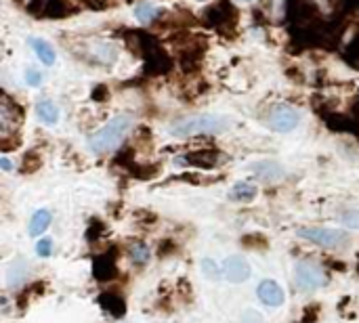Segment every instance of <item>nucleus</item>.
<instances>
[{
    "label": "nucleus",
    "instance_id": "nucleus-21",
    "mask_svg": "<svg viewBox=\"0 0 359 323\" xmlns=\"http://www.w3.org/2000/svg\"><path fill=\"white\" fill-rule=\"evenodd\" d=\"M158 15H160V8H156V6L149 4V2H139V4L135 6V17H137L141 23H151Z\"/></svg>",
    "mask_w": 359,
    "mask_h": 323
},
{
    "label": "nucleus",
    "instance_id": "nucleus-6",
    "mask_svg": "<svg viewBox=\"0 0 359 323\" xmlns=\"http://www.w3.org/2000/svg\"><path fill=\"white\" fill-rule=\"evenodd\" d=\"M225 160H227V156L223 151L206 147V149H196V151H189L185 156H179L177 164H191L198 168H217V166L225 164Z\"/></svg>",
    "mask_w": 359,
    "mask_h": 323
},
{
    "label": "nucleus",
    "instance_id": "nucleus-13",
    "mask_svg": "<svg viewBox=\"0 0 359 323\" xmlns=\"http://www.w3.org/2000/svg\"><path fill=\"white\" fill-rule=\"evenodd\" d=\"M114 261H116V252H114V250L103 252L101 256L95 259V277H97L99 282H109V280L116 275L118 267H116Z\"/></svg>",
    "mask_w": 359,
    "mask_h": 323
},
{
    "label": "nucleus",
    "instance_id": "nucleus-31",
    "mask_svg": "<svg viewBox=\"0 0 359 323\" xmlns=\"http://www.w3.org/2000/svg\"><path fill=\"white\" fill-rule=\"evenodd\" d=\"M0 162H2V168H4V170H11V162H8L6 158H2Z\"/></svg>",
    "mask_w": 359,
    "mask_h": 323
},
{
    "label": "nucleus",
    "instance_id": "nucleus-23",
    "mask_svg": "<svg viewBox=\"0 0 359 323\" xmlns=\"http://www.w3.org/2000/svg\"><path fill=\"white\" fill-rule=\"evenodd\" d=\"M38 168H40V156L34 153V151L25 153V156H23V162H21V166H19V170H21L23 174H32V172L38 170Z\"/></svg>",
    "mask_w": 359,
    "mask_h": 323
},
{
    "label": "nucleus",
    "instance_id": "nucleus-17",
    "mask_svg": "<svg viewBox=\"0 0 359 323\" xmlns=\"http://www.w3.org/2000/svg\"><path fill=\"white\" fill-rule=\"evenodd\" d=\"M36 116L44 124H57V120H59V111H57L55 103H50L48 99H42L36 103Z\"/></svg>",
    "mask_w": 359,
    "mask_h": 323
},
{
    "label": "nucleus",
    "instance_id": "nucleus-18",
    "mask_svg": "<svg viewBox=\"0 0 359 323\" xmlns=\"http://www.w3.org/2000/svg\"><path fill=\"white\" fill-rule=\"evenodd\" d=\"M29 44H32V48L36 50V55L40 57V61L44 65H53L55 63V50H53V46L48 42H44L42 38H32Z\"/></svg>",
    "mask_w": 359,
    "mask_h": 323
},
{
    "label": "nucleus",
    "instance_id": "nucleus-29",
    "mask_svg": "<svg viewBox=\"0 0 359 323\" xmlns=\"http://www.w3.org/2000/svg\"><path fill=\"white\" fill-rule=\"evenodd\" d=\"M25 80H27V84L29 86H40V82H42V76H40V71L38 69H27L25 71Z\"/></svg>",
    "mask_w": 359,
    "mask_h": 323
},
{
    "label": "nucleus",
    "instance_id": "nucleus-32",
    "mask_svg": "<svg viewBox=\"0 0 359 323\" xmlns=\"http://www.w3.org/2000/svg\"><path fill=\"white\" fill-rule=\"evenodd\" d=\"M242 2H250V0H242Z\"/></svg>",
    "mask_w": 359,
    "mask_h": 323
},
{
    "label": "nucleus",
    "instance_id": "nucleus-5",
    "mask_svg": "<svg viewBox=\"0 0 359 323\" xmlns=\"http://www.w3.org/2000/svg\"><path fill=\"white\" fill-rule=\"evenodd\" d=\"M297 233H299V238L313 242L318 246H324V248H341L349 240L345 231L328 229V227H305V229H299Z\"/></svg>",
    "mask_w": 359,
    "mask_h": 323
},
{
    "label": "nucleus",
    "instance_id": "nucleus-7",
    "mask_svg": "<svg viewBox=\"0 0 359 323\" xmlns=\"http://www.w3.org/2000/svg\"><path fill=\"white\" fill-rule=\"evenodd\" d=\"M23 120V111L21 107L11 101L8 95H2L0 99V128H2V139L8 137V135H15L19 124Z\"/></svg>",
    "mask_w": 359,
    "mask_h": 323
},
{
    "label": "nucleus",
    "instance_id": "nucleus-4",
    "mask_svg": "<svg viewBox=\"0 0 359 323\" xmlns=\"http://www.w3.org/2000/svg\"><path fill=\"white\" fill-rule=\"evenodd\" d=\"M294 277H297V286L305 292L320 290L328 284V277H326L322 265L313 263V261H301L294 269Z\"/></svg>",
    "mask_w": 359,
    "mask_h": 323
},
{
    "label": "nucleus",
    "instance_id": "nucleus-11",
    "mask_svg": "<svg viewBox=\"0 0 359 323\" xmlns=\"http://www.w3.org/2000/svg\"><path fill=\"white\" fill-rule=\"evenodd\" d=\"M250 170H252V174H257L265 183H278L286 174L284 166L280 162H273V160H261V162L252 164Z\"/></svg>",
    "mask_w": 359,
    "mask_h": 323
},
{
    "label": "nucleus",
    "instance_id": "nucleus-22",
    "mask_svg": "<svg viewBox=\"0 0 359 323\" xmlns=\"http://www.w3.org/2000/svg\"><path fill=\"white\" fill-rule=\"evenodd\" d=\"M149 248L145 246V244H141V242H135V244H130L128 246V256H130V261L133 263H137V265H145L147 261H149Z\"/></svg>",
    "mask_w": 359,
    "mask_h": 323
},
{
    "label": "nucleus",
    "instance_id": "nucleus-15",
    "mask_svg": "<svg viewBox=\"0 0 359 323\" xmlns=\"http://www.w3.org/2000/svg\"><path fill=\"white\" fill-rule=\"evenodd\" d=\"M99 305L111 317H122L126 313V303H124V298L120 294H101L99 296Z\"/></svg>",
    "mask_w": 359,
    "mask_h": 323
},
{
    "label": "nucleus",
    "instance_id": "nucleus-1",
    "mask_svg": "<svg viewBox=\"0 0 359 323\" xmlns=\"http://www.w3.org/2000/svg\"><path fill=\"white\" fill-rule=\"evenodd\" d=\"M231 128V118L227 116H215V114H200V116H189L172 124L170 135L179 139H189L198 135H215V132H225Z\"/></svg>",
    "mask_w": 359,
    "mask_h": 323
},
{
    "label": "nucleus",
    "instance_id": "nucleus-16",
    "mask_svg": "<svg viewBox=\"0 0 359 323\" xmlns=\"http://www.w3.org/2000/svg\"><path fill=\"white\" fill-rule=\"evenodd\" d=\"M257 193H259V189H257V185H255V183L242 181V183H236V185H233V189H231L229 198H231L233 202L248 204V202H252V200L257 198Z\"/></svg>",
    "mask_w": 359,
    "mask_h": 323
},
{
    "label": "nucleus",
    "instance_id": "nucleus-10",
    "mask_svg": "<svg viewBox=\"0 0 359 323\" xmlns=\"http://www.w3.org/2000/svg\"><path fill=\"white\" fill-rule=\"evenodd\" d=\"M252 269H250V263L244 259V256H229L225 263H223V275L227 277V282L231 284H244L248 277H250Z\"/></svg>",
    "mask_w": 359,
    "mask_h": 323
},
{
    "label": "nucleus",
    "instance_id": "nucleus-27",
    "mask_svg": "<svg viewBox=\"0 0 359 323\" xmlns=\"http://www.w3.org/2000/svg\"><path fill=\"white\" fill-rule=\"evenodd\" d=\"M341 221L349 229H359V212H347V214L341 217Z\"/></svg>",
    "mask_w": 359,
    "mask_h": 323
},
{
    "label": "nucleus",
    "instance_id": "nucleus-19",
    "mask_svg": "<svg viewBox=\"0 0 359 323\" xmlns=\"http://www.w3.org/2000/svg\"><path fill=\"white\" fill-rule=\"evenodd\" d=\"M50 212L48 210H38V212H34V217H32V221H29V235L34 238V235H40V233H44L46 231V227L50 225Z\"/></svg>",
    "mask_w": 359,
    "mask_h": 323
},
{
    "label": "nucleus",
    "instance_id": "nucleus-25",
    "mask_svg": "<svg viewBox=\"0 0 359 323\" xmlns=\"http://www.w3.org/2000/svg\"><path fill=\"white\" fill-rule=\"evenodd\" d=\"M345 59L349 61V65H353L355 69H359V34L351 40L349 48L345 50Z\"/></svg>",
    "mask_w": 359,
    "mask_h": 323
},
{
    "label": "nucleus",
    "instance_id": "nucleus-14",
    "mask_svg": "<svg viewBox=\"0 0 359 323\" xmlns=\"http://www.w3.org/2000/svg\"><path fill=\"white\" fill-rule=\"evenodd\" d=\"M27 277H29V265H27L23 259H15V261L11 263V267H8V271H6V286L15 290V288L21 286Z\"/></svg>",
    "mask_w": 359,
    "mask_h": 323
},
{
    "label": "nucleus",
    "instance_id": "nucleus-8",
    "mask_svg": "<svg viewBox=\"0 0 359 323\" xmlns=\"http://www.w3.org/2000/svg\"><path fill=\"white\" fill-rule=\"evenodd\" d=\"M299 122H301V116L292 105H278L269 114V126L276 132H290L299 126Z\"/></svg>",
    "mask_w": 359,
    "mask_h": 323
},
{
    "label": "nucleus",
    "instance_id": "nucleus-9",
    "mask_svg": "<svg viewBox=\"0 0 359 323\" xmlns=\"http://www.w3.org/2000/svg\"><path fill=\"white\" fill-rule=\"evenodd\" d=\"M204 48H206V40L204 38H191L187 40V44L179 46V59L185 71H194L200 67V61L204 57Z\"/></svg>",
    "mask_w": 359,
    "mask_h": 323
},
{
    "label": "nucleus",
    "instance_id": "nucleus-2",
    "mask_svg": "<svg viewBox=\"0 0 359 323\" xmlns=\"http://www.w3.org/2000/svg\"><path fill=\"white\" fill-rule=\"evenodd\" d=\"M133 120L130 116H116L111 118L99 132H95L90 139H88V145L95 153H105V151H111L116 149L122 139L126 137L128 128H130Z\"/></svg>",
    "mask_w": 359,
    "mask_h": 323
},
{
    "label": "nucleus",
    "instance_id": "nucleus-30",
    "mask_svg": "<svg viewBox=\"0 0 359 323\" xmlns=\"http://www.w3.org/2000/svg\"><path fill=\"white\" fill-rule=\"evenodd\" d=\"M355 120H359V97H358V101H355V109H353V122Z\"/></svg>",
    "mask_w": 359,
    "mask_h": 323
},
{
    "label": "nucleus",
    "instance_id": "nucleus-20",
    "mask_svg": "<svg viewBox=\"0 0 359 323\" xmlns=\"http://www.w3.org/2000/svg\"><path fill=\"white\" fill-rule=\"evenodd\" d=\"M288 15V0H267V17L273 23L284 21Z\"/></svg>",
    "mask_w": 359,
    "mask_h": 323
},
{
    "label": "nucleus",
    "instance_id": "nucleus-26",
    "mask_svg": "<svg viewBox=\"0 0 359 323\" xmlns=\"http://www.w3.org/2000/svg\"><path fill=\"white\" fill-rule=\"evenodd\" d=\"M50 252H53V242H50L48 238H44V240H40V242L36 244V254H38L40 259L50 256Z\"/></svg>",
    "mask_w": 359,
    "mask_h": 323
},
{
    "label": "nucleus",
    "instance_id": "nucleus-24",
    "mask_svg": "<svg viewBox=\"0 0 359 323\" xmlns=\"http://www.w3.org/2000/svg\"><path fill=\"white\" fill-rule=\"evenodd\" d=\"M200 269H202V273L210 280V282H217V280H221V269H219V263H215L212 259H204L202 263H200Z\"/></svg>",
    "mask_w": 359,
    "mask_h": 323
},
{
    "label": "nucleus",
    "instance_id": "nucleus-3",
    "mask_svg": "<svg viewBox=\"0 0 359 323\" xmlns=\"http://www.w3.org/2000/svg\"><path fill=\"white\" fill-rule=\"evenodd\" d=\"M206 21L221 34L231 36L238 27V11L229 0H219L212 6L206 8Z\"/></svg>",
    "mask_w": 359,
    "mask_h": 323
},
{
    "label": "nucleus",
    "instance_id": "nucleus-28",
    "mask_svg": "<svg viewBox=\"0 0 359 323\" xmlns=\"http://www.w3.org/2000/svg\"><path fill=\"white\" fill-rule=\"evenodd\" d=\"M242 323H265V319H263V315H261L259 311L250 309V311H246V313L242 315Z\"/></svg>",
    "mask_w": 359,
    "mask_h": 323
},
{
    "label": "nucleus",
    "instance_id": "nucleus-12",
    "mask_svg": "<svg viewBox=\"0 0 359 323\" xmlns=\"http://www.w3.org/2000/svg\"><path fill=\"white\" fill-rule=\"evenodd\" d=\"M257 296H259V301H261L263 305H267V307H280V305H284V290H282L276 282H271V280H265V282L259 286Z\"/></svg>",
    "mask_w": 359,
    "mask_h": 323
}]
</instances>
